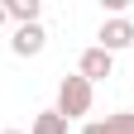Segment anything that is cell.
I'll return each instance as SVG.
<instances>
[{
  "label": "cell",
  "mask_w": 134,
  "mask_h": 134,
  "mask_svg": "<svg viewBox=\"0 0 134 134\" xmlns=\"http://www.w3.org/2000/svg\"><path fill=\"white\" fill-rule=\"evenodd\" d=\"M5 14L14 24H38V0H5Z\"/></svg>",
  "instance_id": "5b68a950"
},
{
  "label": "cell",
  "mask_w": 134,
  "mask_h": 134,
  "mask_svg": "<svg viewBox=\"0 0 134 134\" xmlns=\"http://www.w3.org/2000/svg\"><path fill=\"white\" fill-rule=\"evenodd\" d=\"M110 72H115V58L105 53V48H86V53H81V77H86L91 86H96V81H105Z\"/></svg>",
  "instance_id": "277c9868"
},
{
  "label": "cell",
  "mask_w": 134,
  "mask_h": 134,
  "mask_svg": "<svg viewBox=\"0 0 134 134\" xmlns=\"http://www.w3.org/2000/svg\"><path fill=\"white\" fill-rule=\"evenodd\" d=\"M5 19H10V14H5V5H0V29H5Z\"/></svg>",
  "instance_id": "9c48e42d"
},
{
  "label": "cell",
  "mask_w": 134,
  "mask_h": 134,
  "mask_svg": "<svg viewBox=\"0 0 134 134\" xmlns=\"http://www.w3.org/2000/svg\"><path fill=\"white\" fill-rule=\"evenodd\" d=\"M81 134H105V125H86V129H81Z\"/></svg>",
  "instance_id": "ba28073f"
},
{
  "label": "cell",
  "mask_w": 134,
  "mask_h": 134,
  "mask_svg": "<svg viewBox=\"0 0 134 134\" xmlns=\"http://www.w3.org/2000/svg\"><path fill=\"white\" fill-rule=\"evenodd\" d=\"M29 134H67V120H62L58 110H38V115H34V129H29Z\"/></svg>",
  "instance_id": "8992f818"
},
{
  "label": "cell",
  "mask_w": 134,
  "mask_h": 134,
  "mask_svg": "<svg viewBox=\"0 0 134 134\" xmlns=\"http://www.w3.org/2000/svg\"><path fill=\"white\" fill-rule=\"evenodd\" d=\"M5 134H19V129H5Z\"/></svg>",
  "instance_id": "30bf717a"
},
{
  "label": "cell",
  "mask_w": 134,
  "mask_h": 134,
  "mask_svg": "<svg viewBox=\"0 0 134 134\" xmlns=\"http://www.w3.org/2000/svg\"><path fill=\"white\" fill-rule=\"evenodd\" d=\"M43 43H48L43 24H19V29H14V38H10V53H14V58H38Z\"/></svg>",
  "instance_id": "3957f363"
},
{
  "label": "cell",
  "mask_w": 134,
  "mask_h": 134,
  "mask_svg": "<svg viewBox=\"0 0 134 134\" xmlns=\"http://www.w3.org/2000/svg\"><path fill=\"white\" fill-rule=\"evenodd\" d=\"M96 48H105V53L115 58V53H125V48L134 43V24L125 19V14H115V19H105V24H100V34H96Z\"/></svg>",
  "instance_id": "7a4b0ae2"
},
{
  "label": "cell",
  "mask_w": 134,
  "mask_h": 134,
  "mask_svg": "<svg viewBox=\"0 0 134 134\" xmlns=\"http://www.w3.org/2000/svg\"><path fill=\"white\" fill-rule=\"evenodd\" d=\"M58 115L62 120H81V115H91V81L86 77H62L58 86Z\"/></svg>",
  "instance_id": "6da1fadb"
},
{
  "label": "cell",
  "mask_w": 134,
  "mask_h": 134,
  "mask_svg": "<svg viewBox=\"0 0 134 134\" xmlns=\"http://www.w3.org/2000/svg\"><path fill=\"white\" fill-rule=\"evenodd\" d=\"M100 125H105V134H134V115H129V110H115V115H105Z\"/></svg>",
  "instance_id": "52a82bcc"
}]
</instances>
